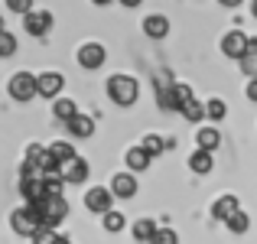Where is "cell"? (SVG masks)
I'll return each instance as SVG.
<instances>
[{
    "mask_svg": "<svg viewBox=\"0 0 257 244\" xmlns=\"http://www.w3.org/2000/svg\"><path fill=\"white\" fill-rule=\"evenodd\" d=\"M247 98H251V101H257V78H251V81H247Z\"/></svg>",
    "mask_w": 257,
    "mask_h": 244,
    "instance_id": "1f68e13d",
    "label": "cell"
},
{
    "mask_svg": "<svg viewBox=\"0 0 257 244\" xmlns=\"http://www.w3.org/2000/svg\"><path fill=\"white\" fill-rule=\"evenodd\" d=\"M7 10H13V13H30L33 10V0H7Z\"/></svg>",
    "mask_w": 257,
    "mask_h": 244,
    "instance_id": "f546056e",
    "label": "cell"
},
{
    "mask_svg": "<svg viewBox=\"0 0 257 244\" xmlns=\"http://www.w3.org/2000/svg\"><path fill=\"white\" fill-rule=\"evenodd\" d=\"M120 4H124V7H140L144 0H120Z\"/></svg>",
    "mask_w": 257,
    "mask_h": 244,
    "instance_id": "836d02e7",
    "label": "cell"
},
{
    "mask_svg": "<svg viewBox=\"0 0 257 244\" xmlns=\"http://www.w3.org/2000/svg\"><path fill=\"white\" fill-rule=\"evenodd\" d=\"M234 212H238V199H234V195H221L212 205V218H218V221H228Z\"/></svg>",
    "mask_w": 257,
    "mask_h": 244,
    "instance_id": "5bb4252c",
    "label": "cell"
},
{
    "mask_svg": "<svg viewBox=\"0 0 257 244\" xmlns=\"http://www.w3.org/2000/svg\"><path fill=\"white\" fill-rule=\"evenodd\" d=\"M195 144H199L202 150H215V147L221 144V134L215 131V127H199V134H195Z\"/></svg>",
    "mask_w": 257,
    "mask_h": 244,
    "instance_id": "ac0fdd59",
    "label": "cell"
},
{
    "mask_svg": "<svg viewBox=\"0 0 257 244\" xmlns=\"http://www.w3.org/2000/svg\"><path fill=\"white\" fill-rule=\"evenodd\" d=\"M205 114H208V117H212V120H221V117H225V114H228L225 101H221V98H212V101H205Z\"/></svg>",
    "mask_w": 257,
    "mask_h": 244,
    "instance_id": "484cf974",
    "label": "cell"
},
{
    "mask_svg": "<svg viewBox=\"0 0 257 244\" xmlns=\"http://www.w3.org/2000/svg\"><path fill=\"white\" fill-rule=\"evenodd\" d=\"M10 225H13V231L17 234H23V238H33L36 231H43V218H39V212L33 205H26V208H17V212L10 215Z\"/></svg>",
    "mask_w": 257,
    "mask_h": 244,
    "instance_id": "7a4b0ae2",
    "label": "cell"
},
{
    "mask_svg": "<svg viewBox=\"0 0 257 244\" xmlns=\"http://www.w3.org/2000/svg\"><path fill=\"white\" fill-rule=\"evenodd\" d=\"M65 127H69L72 137H91V134H94V120L85 117V114H75L72 120H65Z\"/></svg>",
    "mask_w": 257,
    "mask_h": 244,
    "instance_id": "9a60e30c",
    "label": "cell"
},
{
    "mask_svg": "<svg viewBox=\"0 0 257 244\" xmlns=\"http://www.w3.org/2000/svg\"><path fill=\"white\" fill-rule=\"evenodd\" d=\"M13 52H17V39H13V33L0 30V59H4V56H13Z\"/></svg>",
    "mask_w": 257,
    "mask_h": 244,
    "instance_id": "83f0119b",
    "label": "cell"
},
{
    "mask_svg": "<svg viewBox=\"0 0 257 244\" xmlns=\"http://www.w3.org/2000/svg\"><path fill=\"white\" fill-rule=\"evenodd\" d=\"M0 30H4V17H0Z\"/></svg>",
    "mask_w": 257,
    "mask_h": 244,
    "instance_id": "74e56055",
    "label": "cell"
},
{
    "mask_svg": "<svg viewBox=\"0 0 257 244\" xmlns=\"http://www.w3.org/2000/svg\"><path fill=\"white\" fill-rule=\"evenodd\" d=\"M251 13H254V20H257V0H254V4H251Z\"/></svg>",
    "mask_w": 257,
    "mask_h": 244,
    "instance_id": "8d00e7d4",
    "label": "cell"
},
{
    "mask_svg": "<svg viewBox=\"0 0 257 244\" xmlns=\"http://www.w3.org/2000/svg\"><path fill=\"white\" fill-rule=\"evenodd\" d=\"M124 225H127V218L120 212H114V208L104 212V228H107V231H124Z\"/></svg>",
    "mask_w": 257,
    "mask_h": 244,
    "instance_id": "d4e9b609",
    "label": "cell"
},
{
    "mask_svg": "<svg viewBox=\"0 0 257 244\" xmlns=\"http://www.w3.org/2000/svg\"><path fill=\"white\" fill-rule=\"evenodd\" d=\"M56 244H72L69 238H62V234H59V238H56Z\"/></svg>",
    "mask_w": 257,
    "mask_h": 244,
    "instance_id": "e575fe53",
    "label": "cell"
},
{
    "mask_svg": "<svg viewBox=\"0 0 257 244\" xmlns=\"http://www.w3.org/2000/svg\"><path fill=\"white\" fill-rule=\"evenodd\" d=\"M104 59H107V49L101 43H85L82 49H78V65L88 69V72L101 69V65H104Z\"/></svg>",
    "mask_w": 257,
    "mask_h": 244,
    "instance_id": "8992f818",
    "label": "cell"
},
{
    "mask_svg": "<svg viewBox=\"0 0 257 244\" xmlns=\"http://www.w3.org/2000/svg\"><path fill=\"white\" fill-rule=\"evenodd\" d=\"M52 114H56V120H72L78 114V107H75V101H69V98H56V104H52Z\"/></svg>",
    "mask_w": 257,
    "mask_h": 244,
    "instance_id": "d6986e66",
    "label": "cell"
},
{
    "mask_svg": "<svg viewBox=\"0 0 257 244\" xmlns=\"http://www.w3.org/2000/svg\"><path fill=\"white\" fill-rule=\"evenodd\" d=\"M137 94H140L137 78H131V75H111L107 78V98H111L117 107L137 104Z\"/></svg>",
    "mask_w": 257,
    "mask_h": 244,
    "instance_id": "6da1fadb",
    "label": "cell"
},
{
    "mask_svg": "<svg viewBox=\"0 0 257 244\" xmlns=\"http://www.w3.org/2000/svg\"><path fill=\"white\" fill-rule=\"evenodd\" d=\"M144 33L150 39H163L166 33H170V20H166L163 13H150V17L144 20Z\"/></svg>",
    "mask_w": 257,
    "mask_h": 244,
    "instance_id": "7c38bea8",
    "label": "cell"
},
{
    "mask_svg": "<svg viewBox=\"0 0 257 244\" xmlns=\"http://www.w3.org/2000/svg\"><path fill=\"white\" fill-rule=\"evenodd\" d=\"M23 30L30 33V36H46V33L52 30V13L49 10H30L23 17Z\"/></svg>",
    "mask_w": 257,
    "mask_h": 244,
    "instance_id": "ba28073f",
    "label": "cell"
},
{
    "mask_svg": "<svg viewBox=\"0 0 257 244\" xmlns=\"http://www.w3.org/2000/svg\"><path fill=\"white\" fill-rule=\"evenodd\" d=\"M150 153L144 150V147H131V150H127V166H131V173H144L147 166H150Z\"/></svg>",
    "mask_w": 257,
    "mask_h": 244,
    "instance_id": "2e32d148",
    "label": "cell"
},
{
    "mask_svg": "<svg viewBox=\"0 0 257 244\" xmlns=\"http://www.w3.org/2000/svg\"><path fill=\"white\" fill-rule=\"evenodd\" d=\"M111 205H114V192H111L107 186H94V189H88V195H85V208H88V212L104 215V212H111Z\"/></svg>",
    "mask_w": 257,
    "mask_h": 244,
    "instance_id": "5b68a950",
    "label": "cell"
},
{
    "mask_svg": "<svg viewBox=\"0 0 257 244\" xmlns=\"http://www.w3.org/2000/svg\"><path fill=\"white\" fill-rule=\"evenodd\" d=\"M10 94L13 101H30L39 94V85H36V75H30V72H17V75L10 78Z\"/></svg>",
    "mask_w": 257,
    "mask_h": 244,
    "instance_id": "3957f363",
    "label": "cell"
},
{
    "mask_svg": "<svg viewBox=\"0 0 257 244\" xmlns=\"http://www.w3.org/2000/svg\"><path fill=\"white\" fill-rule=\"evenodd\" d=\"M247 49H251V36H244L241 30L225 33V39H221V52H225L228 59H241Z\"/></svg>",
    "mask_w": 257,
    "mask_h": 244,
    "instance_id": "52a82bcc",
    "label": "cell"
},
{
    "mask_svg": "<svg viewBox=\"0 0 257 244\" xmlns=\"http://www.w3.org/2000/svg\"><path fill=\"white\" fill-rule=\"evenodd\" d=\"M212 166H215V160H212V150H195L192 157H189V169L192 173H199V176H205V173H212Z\"/></svg>",
    "mask_w": 257,
    "mask_h": 244,
    "instance_id": "4fadbf2b",
    "label": "cell"
},
{
    "mask_svg": "<svg viewBox=\"0 0 257 244\" xmlns=\"http://www.w3.org/2000/svg\"><path fill=\"white\" fill-rule=\"evenodd\" d=\"M20 195L26 199V205H33V202H43V199H49V192H46V182H43V176H23V179H20Z\"/></svg>",
    "mask_w": 257,
    "mask_h": 244,
    "instance_id": "9c48e42d",
    "label": "cell"
},
{
    "mask_svg": "<svg viewBox=\"0 0 257 244\" xmlns=\"http://www.w3.org/2000/svg\"><path fill=\"white\" fill-rule=\"evenodd\" d=\"M179 114H182L186 120H202V117H205V104H199L195 98H189L186 104L179 107Z\"/></svg>",
    "mask_w": 257,
    "mask_h": 244,
    "instance_id": "7402d4cb",
    "label": "cell"
},
{
    "mask_svg": "<svg viewBox=\"0 0 257 244\" xmlns=\"http://www.w3.org/2000/svg\"><path fill=\"white\" fill-rule=\"evenodd\" d=\"M150 244H179V234L173 228H157V234L150 238Z\"/></svg>",
    "mask_w": 257,
    "mask_h": 244,
    "instance_id": "4316f807",
    "label": "cell"
},
{
    "mask_svg": "<svg viewBox=\"0 0 257 244\" xmlns=\"http://www.w3.org/2000/svg\"><path fill=\"white\" fill-rule=\"evenodd\" d=\"M228 228H231L234 234H244L247 228H251V218H247V215H244V212H241V208H238V212H234L231 218H228Z\"/></svg>",
    "mask_w": 257,
    "mask_h": 244,
    "instance_id": "cb8c5ba5",
    "label": "cell"
},
{
    "mask_svg": "<svg viewBox=\"0 0 257 244\" xmlns=\"http://www.w3.org/2000/svg\"><path fill=\"white\" fill-rule=\"evenodd\" d=\"M36 85H39V94H43V98L56 101V94L65 88V78L59 75V72H43V75H36Z\"/></svg>",
    "mask_w": 257,
    "mask_h": 244,
    "instance_id": "30bf717a",
    "label": "cell"
},
{
    "mask_svg": "<svg viewBox=\"0 0 257 244\" xmlns=\"http://www.w3.org/2000/svg\"><path fill=\"white\" fill-rule=\"evenodd\" d=\"M140 147H144V150L150 153V157H160V153L166 150V140H163V137H157V134H147V137H144V144H140Z\"/></svg>",
    "mask_w": 257,
    "mask_h": 244,
    "instance_id": "603a6c76",
    "label": "cell"
},
{
    "mask_svg": "<svg viewBox=\"0 0 257 244\" xmlns=\"http://www.w3.org/2000/svg\"><path fill=\"white\" fill-rule=\"evenodd\" d=\"M173 91H176V107H182L189 98H195V94H192V88H189V85H176Z\"/></svg>",
    "mask_w": 257,
    "mask_h": 244,
    "instance_id": "4dcf8cb0",
    "label": "cell"
},
{
    "mask_svg": "<svg viewBox=\"0 0 257 244\" xmlns=\"http://www.w3.org/2000/svg\"><path fill=\"white\" fill-rule=\"evenodd\" d=\"M59 176L65 179V186H82L91 173H88V163L82 157H72V160L59 163Z\"/></svg>",
    "mask_w": 257,
    "mask_h": 244,
    "instance_id": "277c9868",
    "label": "cell"
},
{
    "mask_svg": "<svg viewBox=\"0 0 257 244\" xmlns=\"http://www.w3.org/2000/svg\"><path fill=\"white\" fill-rule=\"evenodd\" d=\"M157 228H160V225H153L150 218H140V221H134V238L144 241V244H150V238L157 234Z\"/></svg>",
    "mask_w": 257,
    "mask_h": 244,
    "instance_id": "44dd1931",
    "label": "cell"
},
{
    "mask_svg": "<svg viewBox=\"0 0 257 244\" xmlns=\"http://www.w3.org/2000/svg\"><path fill=\"white\" fill-rule=\"evenodd\" d=\"M238 65H241V72H244L247 78H257V39L254 36H251V49L238 59Z\"/></svg>",
    "mask_w": 257,
    "mask_h": 244,
    "instance_id": "e0dca14e",
    "label": "cell"
},
{
    "mask_svg": "<svg viewBox=\"0 0 257 244\" xmlns=\"http://www.w3.org/2000/svg\"><path fill=\"white\" fill-rule=\"evenodd\" d=\"M49 153H52V160H56V163H65V160L78 157L75 147H72L69 140H56V144H49Z\"/></svg>",
    "mask_w": 257,
    "mask_h": 244,
    "instance_id": "ffe728a7",
    "label": "cell"
},
{
    "mask_svg": "<svg viewBox=\"0 0 257 244\" xmlns=\"http://www.w3.org/2000/svg\"><path fill=\"white\" fill-rule=\"evenodd\" d=\"M111 192H114V199H134V195H137V179H134V173H117L114 176Z\"/></svg>",
    "mask_w": 257,
    "mask_h": 244,
    "instance_id": "8fae6325",
    "label": "cell"
},
{
    "mask_svg": "<svg viewBox=\"0 0 257 244\" xmlns=\"http://www.w3.org/2000/svg\"><path fill=\"white\" fill-rule=\"evenodd\" d=\"M221 7H228V10H231V7H241V0H218Z\"/></svg>",
    "mask_w": 257,
    "mask_h": 244,
    "instance_id": "d6a6232c",
    "label": "cell"
},
{
    "mask_svg": "<svg viewBox=\"0 0 257 244\" xmlns=\"http://www.w3.org/2000/svg\"><path fill=\"white\" fill-rule=\"evenodd\" d=\"M56 228H43V231H36L33 234V244H56Z\"/></svg>",
    "mask_w": 257,
    "mask_h": 244,
    "instance_id": "f1b7e54d",
    "label": "cell"
},
{
    "mask_svg": "<svg viewBox=\"0 0 257 244\" xmlns=\"http://www.w3.org/2000/svg\"><path fill=\"white\" fill-rule=\"evenodd\" d=\"M91 4H98V7H104V4H111V0H91Z\"/></svg>",
    "mask_w": 257,
    "mask_h": 244,
    "instance_id": "d590c367",
    "label": "cell"
}]
</instances>
